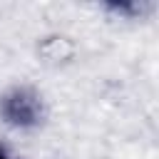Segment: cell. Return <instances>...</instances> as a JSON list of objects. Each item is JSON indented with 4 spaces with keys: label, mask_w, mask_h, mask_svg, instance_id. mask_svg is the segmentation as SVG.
<instances>
[{
    "label": "cell",
    "mask_w": 159,
    "mask_h": 159,
    "mask_svg": "<svg viewBox=\"0 0 159 159\" xmlns=\"http://www.w3.org/2000/svg\"><path fill=\"white\" fill-rule=\"evenodd\" d=\"M0 112L7 124L20 127V129H30V127L40 124V119H42V102L32 89L15 87L2 97Z\"/></svg>",
    "instance_id": "cell-1"
},
{
    "label": "cell",
    "mask_w": 159,
    "mask_h": 159,
    "mask_svg": "<svg viewBox=\"0 0 159 159\" xmlns=\"http://www.w3.org/2000/svg\"><path fill=\"white\" fill-rule=\"evenodd\" d=\"M0 159H10V157L5 154V149H0Z\"/></svg>",
    "instance_id": "cell-2"
}]
</instances>
